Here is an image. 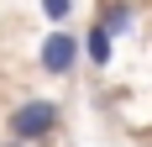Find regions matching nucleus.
<instances>
[{
    "mask_svg": "<svg viewBox=\"0 0 152 147\" xmlns=\"http://www.w3.org/2000/svg\"><path fill=\"white\" fill-rule=\"evenodd\" d=\"M58 126H63V105L58 100H21L5 116V137H21V142H47Z\"/></svg>",
    "mask_w": 152,
    "mask_h": 147,
    "instance_id": "f257e3e1",
    "label": "nucleus"
},
{
    "mask_svg": "<svg viewBox=\"0 0 152 147\" xmlns=\"http://www.w3.org/2000/svg\"><path fill=\"white\" fill-rule=\"evenodd\" d=\"M79 58H84V37H74V32H47L42 53H37V63H42L47 79H68V74L79 68Z\"/></svg>",
    "mask_w": 152,
    "mask_h": 147,
    "instance_id": "f03ea898",
    "label": "nucleus"
},
{
    "mask_svg": "<svg viewBox=\"0 0 152 147\" xmlns=\"http://www.w3.org/2000/svg\"><path fill=\"white\" fill-rule=\"evenodd\" d=\"M110 42H115V32H110L105 21H89V32H84V58H89L94 68H105V63H110V53H115Z\"/></svg>",
    "mask_w": 152,
    "mask_h": 147,
    "instance_id": "7ed1b4c3",
    "label": "nucleus"
},
{
    "mask_svg": "<svg viewBox=\"0 0 152 147\" xmlns=\"http://www.w3.org/2000/svg\"><path fill=\"white\" fill-rule=\"evenodd\" d=\"M100 21H105L115 37H126V32H131V21H137V5H131V0H105Z\"/></svg>",
    "mask_w": 152,
    "mask_h": 147,
    "instance_id": "20e7f679",
    "label": "nucleus"
},
{
    "mask_svg": "<svg viewBox=\"0 0 152 147\" xmlns=\"http://www.w3.org/2000/svg\"><path fill=\"white\" fill-rule=\"evenodd\" d=\"M42 16L53 21V26H63V21L74 16V0H42Z\"/></svg>",
    "mask_w": 152,
    "mask_h": 147,
    "instance_id": "39448f33",
    "label": "nucleus"
},
{
    "mask_svg": "<svg viewBox=\"0 0 152 147\" xmlns=\"http://www.w3.org/2000/svg\"><path fill=\"white\" fill-rule=\"evenodd\" d=\"M0 147H37V142H21V137H5Z\"/></svg>",
    "mask_w": 152,
    "mask_h": 147,
    "instance_id": "423d86ee",
    "label": "nucleus"
}]
</instances>
